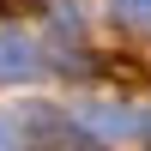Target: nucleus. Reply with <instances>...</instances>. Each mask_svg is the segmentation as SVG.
<instances>
[{
	"label": "nucleus",
	"mask_w": 151,
	"mask_h": 151,
	"mask_svg": "<svg viewBox=\"0 0 151 151\" xmlns=\"http://www.w3.org/2000/svg\"><path fill=\"white\" fill-rule=\"evenodd\" d=\"M42 67V42L36 30H24L18 18H0V85H18Z\"/></svg>",
	"instance_id": "obj_1"
},
{
	"label": "nucleus",
	"mask_w": 151,
	"mask_h": 151,
	"mask_svg": "<svg viewBox=\"0 0 151 151\" xmlns=\"http://www.w3.org/2000/svg\"><path fill=\"white\" fill-rule=\"evenodd\" d=\"M115 18L127 24V30L151 36V0H115Z\"/></svg>",
	"instance_id": "obj_2"
}]
</instances>
